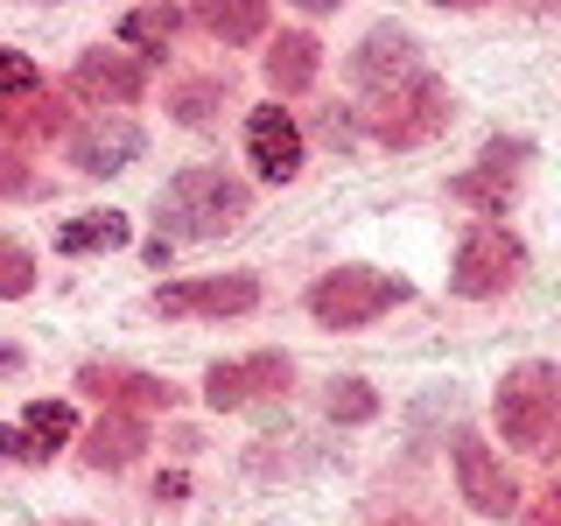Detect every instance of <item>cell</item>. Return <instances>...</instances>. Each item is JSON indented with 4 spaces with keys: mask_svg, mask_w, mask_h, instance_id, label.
<instances>
[{
    "mask_svg": "<svg viewBox=\"0 0 561 526\" xmlns=\"http://www.w3.org/2000/svg\"><path fill=\"white\" fill-rule=\"evenodd\" d=\"M408 281L400 274H379V267H330L323 281L309 288V316L323 330H365V323H379L386 309H400L408 302Z\"/></svg>",
    "mask_w": 561,
    "mask_h": 526,
    "instance_id": "3957f363",
    "label": "cell"
},
{
    "mask_svg": "<svg viewBox=\"0 0 561 526\" xmlns=\"http://www.w3.org/2000/svg\"><path fill=\"white\" fill-rule=\"evenodd\" d=\"M113 245H127V218H119V210H84V218L57 225V253H64V260L113 253Z\"/></svg>",
    "mask_w": 561,
    "mask_h": 526,
    "instance_id": "ffe728a7",
    "label": "cell"
},
{
    "mask_svg": "<svg viewBox=\"0 0 561 526\" xmlns=\"http://www.w3.org/2000/svg\"><path fill=\"white\" fill-rule=\"evenodd\" d=\"M140 84H148L140 57H119V49H84V57L70 64V92L92 99L99 113H127V105L140 99Z\"/></svg>",
    "mask_w": 561,
    "mask_h": 526,
    "instance_id": "7c38bea8",
    "label": "cell"
},
{
    "mask_svg": "<svg viewBox=\"0 0 561 526\" xmlns=\"http://www.w3.org/2000/svg\"><path fill=\"white\" fill-rule=\"evenodd\" d=\"M456 484H463L470 513H484V519L519 513V484H513V470L491 456L484 435H456Z\"/></svg>",
    "mask_w": 561,
    "mask_h": 526,
    "instance_id": "9c48e42d",
    "label": "cell"
},
{
    "mask_svg": "<svg viewBox=\"0 0 561 526\" xmlns=\"http://www.w3.org/2000/svg\"><path fill=\"white\" fill-rule=\"evenodd\" d=\"M134 155H140V127L127 113H99L84 127H70V162H78V175H113Z\"/></svg>",
    "mask_w": 561,
    "mask_h": 526,
    "instance_id": "9a60e30c",
    "label": "cell"
},
{
    "mask_svg": "<svg viewBox=\"0 0 561 526\" xmlns=\"http://www.w3.org/2000/svg\"><path fill=\"white\" fill-rule=\"evenodd\" d=\"M140 449H148L140 414H105V421H92V428H84V443H78V456H84L92 470H127Z\"/></svg>",
    "mask_w": 561,
    "mask_h": 526,
    "instance_id": "ac0fdd59",
    "label": "cell"
},
{
    "mask_svg": "<svg viewBox=\"0 0 561 526\" xmlns=\"http://www.w3.org/2000/svg\"><path fill=\"white\" fill-rule=\"evenodd\" d=\"M351 78L365 84V92H400V84L421 78V57H414V35L408 28H373L358 43V57H351Z\"/></svg>",
    "mask_w": 561,
    "mask_h": 526,
    "instance_id": "4fadbf2b",
    "label": "cell"
},
{
    "mask_svg": "<svg viewBox=\"0 0 561 526\" xmlns=\"http://www.w3.org/2000/svg\"><path fill=\"white\" fill-rule=\"evenodd\" d=\"M253 210V190L225 169H183L175 183L162 190V232L175 239H225L245 225Z\"/></svg>",
    "mask_w": 561,
    "mask_h": 526,
    "instance_id": "6da1fadb",
    "label": "cell"
},
{
    "mask_svg": "<svg viewBox=\"0 0 561 526\" xmlns=\"http://www.w3.org/2000/svg\"><path fill=\"white\" fill-rule=\"evenodd\" d=\"M28 281H35V267H28V245H22V239H8V245H0V295L14 302V295H28Z\"/></svg>",
    "mask_w": 561,
    "mask_h": 526,
    "instance_id": "d4e9b609",
    "label": "cell"
},
{
    "mask_svg": "<svg viewBox=\"0 0 561 526\" xmlns=\"http://www.w3.org/2000/svg\"><path fill=\"white\" fill-rule=\"evenodd\" d=\"M253 302H260L253 274H210V281H169V288H154V316H169V323H183V316L225 323V316H245Z\"/></svg>",
    "mask_w": 561,
    "mask_h": 526,
    "instance_id": "8992f818",
    "label": "cell"
},
{
    "mask_svg": "<svg viewBox=\"0 0 561 526\" xmlns=\"http://www.w3.org/2000/svg\"><path fill=\"white\" fill-rule=\"evenodd\" d=\"M379 414V393L365 379H337L330 386V421H373Z\"/></svg>",
    "mask_w": 561,
    "mask_h": 526,
    "instance_id": "603a6c76",
    "label": "cell"
},
{
    "mask_svg": "<svg viewBox=\"0 0 561 526\" xmlns=\"http://www.w3.org/2000/svg\"><path fill=\"white\" fill-rule=\"evenodd\" d=\"M70 526H84V519H70Z\"/></svg>",
    "mask_w": 561,
    "mask_h": 526,
    "instance_id": "f1b7e54d",
    "label": "cell"
},
{
    "mask_svg": "<svg viewBox=\"0 0 561 526\" xmlns=\"http://www.w3.org/2000/svg\"><path fill=\"white\" fill-rule=\"evenodd\" d=\"M70 443H84L70 400H35L22 421H8V428H0V449H8L14 464H49V456L70 449Z\"/></svg>",
    "mask_w": 561,
    "mask_h": 526,
    "instance_id": "8fae6325",
    "label": "cell"
},
{
    "mask_svg": "<svg viewBox=\"0 0 561 526\" xmlns=\"http://www.w3.org/2000/svg\"><path fill=\"white\" fill-rule=\"evenodd\" d=\"M491 421L513 449H554V428H561V365L548 358H526L499 379L491 393Z\"/></svg>",
    "mask_w": 561,
    "mask_h": 526,
    "instance_id": "7a4b0ae2",
    "label": "cell"
},
{
    "mask_svg": "<svg viewBox=\"0 0 561 526\" xmlns=\"http://www.w3.org/2000/svg\"><path fill=\"white\" fill-rule=\"evenodd\" d=\"M519 267H526V245L513 232H499V225H478L449 260V288L470 295V302H491V295H505L519 281Z\"/></svg>",
    "mask_w": 561,
    "mask_h": 526,
    "instance_id": "5b68a950",
    "label": "cell"
},
{
    "mask_svg": "<svg viewBox=\"0 0 561 526\" xmlns=\"http://www.w3.org/2000/svg\"><path fill=\"white\" fill-rule=\"evenodd\" d=\"M28 92H43L35 64L22 57V49H0V99H28Z\"/></svg>",
    "mask_w": 561,
    "mask_h": 526,
    "instance_id": "cb8c5ba5",
    "label": "cell"
},
{
    "mask_svg": "<svg viewBox=\"0 0 561 526\" xmlns=\"http://www.w3.org/2000/svg\"><path fill=\"white\" fill-rule=\"evenodd\" d=\"M526 526H561V478H548L534 491V505H526Z\"/></svg>",
    "mask_w": 561,
    "mask_h": 526,
    "instance_id": "484cf974",
    "label": "cell"
},
{
    "mask_svg": "<svg viewBox=\"0 0 561 526\" xmlns=\"http://www.w3.org/2000/svg\"><path fill=\"white\" fill-rule=\"evenodd\" d=\"M393 526H421V519H393Z\"/></svg>",
    "mask_w": 561,
    "mask_h": 526,
    "instance_id": "83f0119b",
    "label": "cell"
},
{
    "mask_svg": "<svg viewBox=\"0 0 561 526\" xmlns=\"http://www.w3.org/2000/svg\"><path fill=\"white\" fill-rule=\"evenodd\" d=\"M288 386H295V365L280 358V351H253V358L210 365V373H204V400L218 414H232V408H245V400H260V393H288Z\"/></svg>",
    "mask_w": 561,
    "mask_h": 526,
    "instance_id": "52a82bcc",
    "label": "cell"
},
{
    "mask_svg": "<svg viewBox=\"0 0 561 526\" xmlns=\"http://www.w3.org/2000/svg\"><path fill=\"white\" fill-rule=\"evenodd\" d=\"M449 113H456L449 84L421 70L414 84H400V92H386V99L365 105V134H373L379 148H421V140H435L449 127Z\"/></svg>",
    "mask_w": 561,
    "mask_h": 526,
    "instance_id": "277c9868",
    "label": "cell"
},
{
    "mask_svg": "<svg viewBox=\"0 0 561 526\" xmlns=\"http://www.w3.org/2000/svg\"><path fill=\"white\" fill-rule=\"evenodd\" d=\"M190 22L210 28L218 43H260L274 22V8L267 0H204V8H190Z\"/></svg>",
    "mask_w": 561,
    "mask_h": 526,
    "instance_id": "d6986e66",
    "label": "cell"
},
{
    "mask_svg": "<svg viewBox=\"0 0 561 526\" xmlns=\"http://www.w3.org/2000/svg\"><path fill=\"white\" fill-rule=\"evenodd\" d=\"M175 28H183V8H127L119 14V43H134L140 57H169Z\"/></svg>",
    "mask_w": 561,
    "mask_h": 526,
    "instance_id": "44dd1931",
    "label": "cell"
},
{
    "mask_svg": "<svg viewBox=\"0 0 561 526\" xmlns=\"http://www.w3.org/2000/svg\"><path fill=\"white\" fill-rule=\"evenodd\" d=\"M245 155H253L260 183H295L309 148H302V127H295L280 105H253V113H245Z\"/></svg>",
    "mask_w": 561,
    "mask_h": 526,
    "instance_id": "30bf717a",
    "label": "cell"
},
{
    "mask_svg": "<svg viewBox=\"0 0 561 526\" xmlns=\"http://www.w3.org/2000/svg\"><path fill=\"white\" fill-rule=\"evenodd\" d=\"M70 127V99H57L43 84V92L28 99H0V134H8V148H35V140H57Z\"/></svg>",
    "mask_w": 561,
    "mask_h": 526,
    "instance_id": "2e32d148",
    "label": "cell"
},
{
    "mask_svg": "<svg viewBox=\"0 0 561 526\" xmlns=\"http://www.w3.org/2000/svg\"><path fill=\"white\" fill-rule=\"evenodd\" d=\"M316 70H323V43H316L309 28H280L274 43H267V84H274L280 99L309 92V84H316Z\"/></svg>",
    "mask_w": 561,
    "mask_h": 526,
    "instance_id": "e0dca14e",
    "label": "cell"
},
{
    "mask_svg": "<svg viewBox=\"0 0 561 526\" xmlns=\"http://www.w3.org/2000/svg\"><path fill=\"white\" fill-rule=\"evenodd\" d=\"M519 169H526V140H491L478 169L449 175V197L470 204V210H505V197H513V183H519Z\"/></svg>",
    "mask_w": 561,
    "mask_h": 526,
    "instance_id": "5bb4252c",
    "label": "cell"
},
{
    "mask_svg": "<svg viewBox=\"0 0 561 526\" xmlns=\"http://www.w3.org/2000/svg\"><path fill=\"white\" fill-rule=\"evenodd\" d=\"M78 393L105 400V414H162V408H175L169 379H148V373H134V365H105V358L78 365Z\"/></svg>",
    "mask_w": 561,
    "mask_h": 526,
    "instance_id": "ba28073f",
    "label": "cell"
},
{
    "mask_svg": "<svg viewBox=\"0 0 561 526\" xmlns=\"http://www.w3.org/2000/svg\"><path fill=\"white\" fill-rule=\"evenodd\" d=\"M183 491H190V478H183V470H169V478L154 484V499H162V505H175V499H183Z\"/></svg>",
    "mask_w": 561,
    "mask_h": 526,
    "instance_id": "4316f807",
    "label": "cell"
},
{
    "mask_svg": "<svg viewBox=\"0 0 561 526\" xmlns=\"http://www.w3.org/2000/svg\"><path fill=\"white\" fill-rule=\"evenodd\" d=\"M225 99H232V84H225V78H183L169 92V113L183 119V127H210V119L225 113Z\"/></svg>",
    "mask_w": 561,
    "mask_h": 526,
    "instance_id": "7402d4cb",
    "label": "cell"
}]
</instances>
